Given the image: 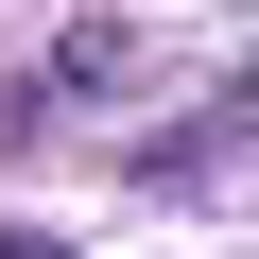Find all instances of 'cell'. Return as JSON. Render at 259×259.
Returning a JSON list of instances; mask_svg holds the SVG:
<instances>
[{
	"instance_id": "cell-1",
	"label": "cell",
	"mask_w": 259,
	"mask_h": 259,
	"mask_svg": "<svg viewBox=\"0 0 259 259\" xmlns=\"http://www.w3.org/2000/svg\"><path fill=\"white\" fill-rule=\"evenodd\" d=\"M0 259H69V242H35V225H0Z\"/></svg>"
}]
</instances>
